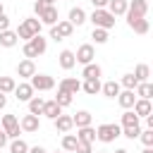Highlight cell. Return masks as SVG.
Listing matches in <instances>:
<instances>
[{
    "mask_svg": "<svg viewBox=\"0 0 153 153\" xmlns=\"http://www.w3.org/2000/svg\"><path fill=\"white\" fill-rule=\"evenodd\" d=\"M117 136H122V127L115 124V122H105V124L96 127V139L103 141V143H112Z\"/></svg>",
    "mask_w": 153,
    "mask_h": 153,
    "instance_id": "1",
    "label": "cell"
},
{
    "mask_svg": "<svg viewBox=\"0 0 153 153\" xmlns=\"http://www.w3.org/2000/svg\"><path fill=\"white\" fill-rule=\"evenodd\" d=\"M86 19H91L93 26H98V29H108V31H110V29L115 26V17H112L105 7H103V10H93L91 17H86Z\"/></svg>",
    "mask_w": 153,
    "mask_h": 153,
    "instance_id": "2",
    "label": "cell"
},
{
    "mask_svg": "<svg viewBox=\"0 0 153 153\" xmlns=\"http://www.w3.org/2000/svg\"><path fill=\"white\" fill-rule=\"evenodd\" d=\"M146 12H148V2L146 0H131L129 5H127V24L129 22H134V19H139V17H146Z\"/></svg>",
    "mask_w": 153,
    "mask_h": 153,
    "instance_id": "3",
    "label": "cell"
},
{
    "mask_svg": "<svg viewBox=\"0 0 153 153\" xmlns=\"http://www.w3.org/2000/svg\"><path fill=\"white\" fill-rule=\"evenodd\" d=\"M72 33H74V26H72L67 19H62V22H57V24H53V26H50V38H55V41L69 38Z\"/></svg>",
    "mask_w": 153,
    "mask_h": 153,
    "instance_id": "4",
    "label": "cell"
},
{
    "mask_svg": "<svg viewBox=\"0 0 153 153\" xmlns=\"http://www.w3.org/2000/svg\"><path fill=\"white\" fill-rule=\"evenodd\" d=\"M29 84L33 86V91H50V88H55V79L50 74H38V72L29 79Z\"/></svg>",
    "mask_w": 153,
    "mask_h": 153,
    "instance_id": "5",
    "label": "cell"
},
{
    "mask_svg": "<svg viewBox=\"0 0 153 153\" xmlns=\"http://www.w3.org/2000/svg\"><path fill=\"white\" fill-rule=\"evenodd\" d=\"M93 57H96V50H93V45H91V43L79 45V48H76V53H74V60H76L79 65H88V62H93Z\"/></svg>",
    "mask_w": 153,
    "mask_h": 153,
    "instance_id": "6",
    "label": "cell"
},
{
    "mask_svg": "<svg viewBox=\"0 0 153 153\" xmlns=\"http://www.w3.org/2000/svg\"><path fill=\"white\" fill-rule=\"evenodd\" d=\"M19 127H22V131H26V134H33V131H38V127H41V120H38V115H24L22 120H19Z\"/></svg>",
    "mask_w": 153,
    "mask_h": 153,
    "instance_id": "7",
    "label": "cell"
},
{
    "mask_svg": "<svg viewBox=\"0 0 153 153\" xmlns=\"http://www.w3.org/2000/svg\"><path fill=\"white\" fill-rule=\"evenodd\" d=\"M33 74H36V62L29 60V57H24V60L17 65V76H22V79H31Z\"/></svg>",
    "mask_w": 153,
    "mask_h": 153,
    "instance_id": "8",
    "label": "cell"
},
{
    "mask_svg": "<svg viewBox=\"0 0 153 153\" xmlns=\"http://www.w3.org/2000/svg\"><path fill=\"white\" fill-rule=\"evenodd\" d=\"M12 93L17 96V100H22V103H26V100H29V98H31V96H33L36 91H33V86H31L29 81H19V84L14 86V91H12Z\"/></svg>",
    "mask_w": 153,
    "mask_h": 153,
    "instance_id": "9",
    "label": "cell"
},
{
    "mask_svg": "<svg viewBox=\"0 0 153 153\" xmlns=\"http://www.w3.org/2000/svg\"><path fill=\"white\" fill-rule=\"evenodd\" d=\"M38 19H41V24H45V26L57 24V7H55V5H45V10L38 14Z\"/></svg>",
    "mask_w": 153,
    "mask_h": 153,
    "instance_id": "10",
    "label": "cell"
},
{
    "mask_svg": "<svg viewBox=\"0 0 153 153\" xmlns=\"http://www.w3.org/2000/svg\"><path fill=\"white\" fill-rule=\"evenodd\" d=\"M57 88H62V91H67V93L76 96V91H81V81H79L76 76H65V79L57 84Z\"/></svg>",
    "mask_w": 153,
    "mask_h": 153,
    "instance_id": "11",
    "label": "cell"
},
{
    "mask_svg": "<svg viewBox=\"0 0 153 153\" xmlns=\"http://www.w3.org/2000/svg\"><path fill=\"white\" fill-rule=\"evenodd\" d=\"M53 124H55V129H57L60 134H67V131H72V127H74L72 115H57V117L53 120Z\"/></svg>",
    "mask_w": 153,
    "mask_h": 153,
    "instance_id": "12",
    "label": "cell"
},
{
    "mask_svg": "<svg viewBox=\"0 0 153 153\" xmlns=\"http://www.w3.org/2000/svg\"><path fill=\"white\" fill-rule=\"evenodd\" d=\"M134 100H136V93L129 91V88H124V91L117 93V103H120V108H124V110H131Z\"/></svg>",
    "mask_w": 153,
    "mask_h": 153,
    "instance_id": "13",
    "label": "cell"
},
{
    "mask_svg": "<svg viewBox=\"0 0 153 153\" xmlns=\"http://www.w3.org/2000/svg\"><path fill=\"white\" fill-rule=\"evenodd\" d=\"M131 110H134L139 117H146V115L153 112V105H151V100H146V98H136L134 105H131Z\"/></svg>",
    "mask_w": 153,
    "mask_h": 153,
    "instance_id": "14",
    "label": "cell"
},
{
    "mask_svg": "<svg viewBox=\"0 0 153 153\" xmlns=\"http://www.w3.org/2000/svg\"><path fill=\"white\" fill-rule=\"evenodd\" d=\"M127 5H129V0H108V12L112 14V17H122L124 12H127Z\"/></svg>",
    "mask_w": 153,
    "mask_h": 153,
    "instance_id": "15",
    "label": "cell"
},
{
    "mask_svg": "<svg viewBox=\"0 0 153 153\" xmlns=\"http://www.w3.org/2000/svg\"><path fill=\"white\" fill-rule=\"evenodd\" d=\"M72 26H81L84 22H86V10L84 7H72L69 10V19H67Z\"/></svg>",
    "mask_w": 153,
    "mask_h": 153,
    "instance_id": "16",
    "label": "cell"
},
{
    "mask_svg": "<svg viewBox=\"0 0 153 153\" xmlns=\"http://www.w3.org/2000/svg\"><path fill=\"white\" fill-rule=\"evenodd\" d=\"M57 62H60L62 69H72V67H76V60H74V53H72V50H60Z\"/></svg>",
    "mask_w": 153,
    "mask_h": 153,
    "instance_id": "17",
    "label": "cell"
},
{
    "mask_svg": "<svg viewBox=\"0 0 153 153\" xmlns=\"http://www.w3.org/2000/svg\"><path fill=\"white\" fill-rule=\"evenodd\" d=\"M122 91V86H120V81H105V84H100V93L103 96H108V98H117V93Z\"/></svg>",
    "mask_w": 153,
    "mask_h": 153,
    "instance_id": "18",
    "label": "cell"
},
{
    "mask_svg": "<svg viewBox=\"0 0 153 153\" xmlns=\"http://www.w3.org/2000/svg\"><path fill=\"white\" fill-rule=\"evenodd\" d=\"M134 93H136V98L151 100V98H153V84H151V81H139L136 88H134Z\"/></svg>",
    "mask_w": 153,
    "mask_h": 153,
    "instance_id": "19",
    "label": "cell"
},
{
    "mask_svg": "<svg viewBox=\"0 0 153 153\" xmlns=\"http://www.w3.org/2000/svg\"><path fill=\"white\" fill-rule=\"evenodd\" d=\"M41 115H45L48 120H55L57 115H62V108H60L55 100H45V103H43V110H41Z\"/></svg>",
    "mask_w": 153,
    "mask_h": 153,
    "instance_id": "20",
    "label": "cell"
},
{
    "mask_svg": "<svg viewBox=\"0 0 153 153\" xmlns=\"http://www.w3.org/2000/svg\"><path fill=\"white\" fill-rule=\"evenodd\" d=\"M72 122H74L76 129H79V127H88V124L93 122V115H91L88 110H79L76 115H72Z\"/></svg>",
    "mask_w": 153,
    "mask_h": 153,
    "instance_id": "21",
    "label": "cell"
},
{
    "mask_svg": "<svg viewBox=\"0 0 153 153\" xmlns=\"http://www.w3.org/2000/svg\"><path fill=\"white\" fill-rule=\"evenodd\" d=\"M17 43H19V38H17V33H14L12 29L0 31V45H2V48H14Z\"/></svg>",
    "mask_w": 153,
    "mask_h": 153,
    "instance_id": "22",
    "label": "cell"
},
{
    "mask_svg": "<svg viewBox=\"0 0 153 153\" xmlns=\"http://www.w3.org/2000/svg\"><path fill=\"white\" fill-rule=\"evenodd\" d=\"M29 45L33 48V53L36 55H43L45 50H48V41L41 36V33H36V36H31V41H29Z\"/></svg>",
    "mask_w": 153,
    "mask_h": 153,
    "instance_id": "23",
    "label": "cell"
},
{
    "mask_svg": "<svg viewBox=\"0 0 153 153\" xmlns=\"http://www.w3.org/2000/svg\"><path fill=\"white\" fill-rule=\"evenodd\" d=\"M100 74H103V69H100V65H96V62H88V65H84V69H81V76H84V79H100Z\"/></svg>",
    "mask_w": 153,
    "mask_h": 153,
    "instance_id": "24",
    "label": "cell"
},
{
    "mask_svg": "<svg viewBox=\"0 0 153 153\" xmlns=\"http://www.w3.org/2000/svg\"><path fill=\"white\" fill-rule=\"evenodd\" d=\"M76 139L79 141H84V143H93L96 141V129L88 124V127H79L76 129Z\"/></svg>",
    "mask_w": 153,
    "mask_h": 153,
    "instance_id": "25",
    "label": "cell"
},
{
    "mask_svg": "<svg viewBox=\"0 0 153 153\" xmlns=\"http://www.w3.org/2000/svg\"><path fill=\"white\" fill-rule=\"evenodd\" d=\"M139 120H141V117H139L134 110H124V112H122V117H120V122H122L120 127H136V124H141Z\"/></svg>",
    "mask_w": 153,
    "mask_h": 153,
    "instance_id": "26",
    "label": "cell"
},
{
    "mask_svg": "<svg viewBox=\"0 0 153 153\" xmlns=\"http://www.w3.org/2000/svg\"><path fill=\"white\" fill-rule=\"evenodd\" d=\"M129 29H131L134 33H148L151 24H148L146 17H139V19H134V22H129Z\"/></svg>",
    "mask_w": 153,
    "mask_h": 153,
    "instance_id": "27",
    "label": "cell"
},
{
    "mask_svg": "<svg viewBox=\"0 0 153 153\" xmlns=\"http://www.w3.org/2000/svg\"><path fill=\"white\" fill-rule=\"evenodd\" d=\"M60 143H62V151H65V153H74V148H76L79 139H76V134H69V131H67V134L62 136V141H60Z\"/></svg>",
    "mask_w": 153,
    "mask_h": 153,
    "instance_id": "28",
    "label": "cell"
},
{
    "mask_svg": "<svg viewBox=\"0 0 153 153\" xmlns=\"http://www.w3.org/2000/svg\"><path fill=\"white\" fill-rule=\"evenodd\" d=\"M81 88H84L88 96H96V93H100V79H84Z\"/></svg>",
    "mask_w": 153,
    "mask_h": 153,
    "instance_id": "29",
    "label": "cell"
},
{
    "mask_svg": "<svg viewBox=\"0 0 153 153\" xmlns=\"http://www.w3.org/2000/svg\"><path fill=\"white\" fill-rule=\"evenodd\" d=\"M131 74L136 76V81H148V76H151V67L141 62V65H136V67H134V72H131Z\"/></svg>",
    "mask_w": 153,
    "mask_h": 153,
    "instance_id": "30",
    "label": "cell"
},
{
    "mask_svg": "<svg viewBox=\"0 0 153 153\" xmlns=\"http://www.w3.org/2000/svg\"><path fill=\"white\" fill-rule=\"evenodd\" d=\"M26 103H29V112H31V115H41V110H43V103H45V100H43L41 96H31Z\"/></svg>",
    "mask_w": 153,
    "mask_h": 153,
    "instance_id": "31",
    "label": "cell"
},
{
    "mask_svg": "<svg viewBox=\"0 0 153 153\" xmlns=\"http://www.w3.org/2000/svg\"><path fill=\"white\" fill-rule=\"evenodd\" d=\"M60 108H69L72 105V93H67V91H62V88H57V96L53 98Z\"/></svg>",
    "mask_w": 153,
    "mask_h": 153,
    "instance_id": "32",
    "label": "cell"
},
{
    "mask_svg": "<svg viewBox=\"0 0 153 153\" xmlns=\"http://www.w3.org/2000/svg\"><path fill=\"white\" fill-rule=\"evenodd\" d=\"M14 86H17V81L12 79V76H0V93H12L14 91Z\"/></svg>",
    "mask_w": 153,
    "mask_h": 153,
    "instance_id": "33",
    "label": "cell"
},
{
    "mask_svg": "<svg viewBox=\"0 0 153 153\" xmlns=\"http://www.w3.org/2000/svg\"><path fill=\"white\" fill-rule=\"evenodd\" d=\"M29 151V143L24 141V139H12V143H10V153H26Z\"/></svg>",
    "mask_w": 153,
    "mask_h": 153,
    "instance_id": "34",
    "label": "cell"
},
{
    "mask_svg": "<svg viewBox=\"0 0 153 153\" xmlns=\"http://www.w3.org/2000/svg\"><path fill=\"white\" fill-rule=\"evenodd\" d=\"M91 38H93L98 45L108 43V29H98V26H93V33H91Z\"/></svg>",
    "mask_w": 153,
    "mask_h": 153,
    "instance_id": "35",
    "label": "cell"
},
{
    "mask_svg": "<svg viewBox=\"0 0 153 153\" xmlns=\"http://www.w3.org/2000/svg\"><path fill=\"white\" fill-rule=\"evenodd\" d=\"M136 84H139V81H136V76H134L131 72H129V74H122V79H120V86H124V88H129V91H134Z\"/></svg>",
    "mask_w": 153,
    "mask_h": 153,
    "instance_id": "36",
    "label": "cell"
},
{
    "mask_svg": "<svg viewBox=\"0 0 153 153\" xmlns=\"http://www.w3.org/2000/svg\"><path fill=\"white\" fill-rule=\"evenodd\" d=\"M24 24L29 26V31L36 36V33H41V29H43V24H41V19H33V17H26L24 19Z\"/></svg>",
    "mask_w": 153,
    "mask_h": 153,
    "instance_id": "37",
    "label": "cell"
},
{
    "mask_svg": "<svg viewBox=\"0 0 153 153\" xmlns=\"http://www.w3.org/2000/svg\"><path fill=\"white\" fill-rule=\"evenodd\" d=\"M14 33H17V38H19V41H31V36H33V33L29 31V26H26L24 22H22V24L17 26V31H14Z\"/></svg>",
    "mask_w": 153,
    "mask_h": 153,
    "instance_id": "38",
    "label": "cell"
},
{
    "mask_svg": "<svg viewBox=\"0 0 153 153\" xmlns=\"http://www.w3.org/2000/svg\"><path fill=\"white\" fill-rule=\"evenodd\" d=\"M139 134H141V124H136V127H122V136H127V139H139Z\"/></svg>",
    "mask_w": 153,
    "mask_h": 153,
    "instance_id": "39",
    "label": "cell"
},
{
    "mask_svg": "<svg viewBox=\"0 0 153 153\" xmlns=\"http://www.w3.org/2000/svg\"><path fill=\"white\" fill-rule=\"evenodd\" d=\"M0 124H2V131H7V129H12L14 124H19V120H17L14 115H2V120H0Z\"/></svg>",
    "mask_w": 153,
    "mask_h": 153,
    "instance_id": "40",
    "label": "cell"
},
{
    "mask_svg": "<svg viewBox=\"0 0 153 153\" xmlns=\"http://www.w3.org/2000/svg\"><path fill=\"white\" fill-rule=\"evenodd\" d=\"M139 139H141L143 146H153V129H141Z\"/></svg>",
    "mask_w": 153,
    "mask_h": 153,
    "instance_id": "41",
    "label": "cell"
},
{
    "mask_svg": "<svg viewBox=\"0 0 153 153\" xmlns=\"http://www.w3.org/2000/svg\"><path fill=\"white\" fill-rule=\"evenodd\" d=\"M5 134H7V139H10V141H12V139H19V134H22V127H19V124H14V127H12V129H7Z\"/></svg>",
    "mask_w": 153,
    "mask_h": 153,
    "instance_id": "42",
    "label": "cell"
},
{
    "mask_svg": "<svg viewBox=\"0 0 153 153\" xmlns=\"http://www.w3.org/2000/svg\"><path fill=\"white\" fill-rule=\"evenodd\" d=\"M74 153H93V148H91V143L79 141V143H76V148H74Z\"/></svg>",
    "mask_w": 153,
    "mask_h": 153,
    "instance_id": "43",
    "label": "cell"
},
{
    "mask_svg": "<svg viewBox=\"0 0 153 153\" xmlns=\"http://www.w3.org/2000/svg\"><path fill=\"white\" fill-rule=\"evenodd\" d=\"M22 50H24V57H29V60H33V57H38V55L33 53V48L29 45V41H24V48H22Z\"/></svg>",
    "mask_w": 153,
    "mask_h": 153,
    "instance_id": "44",
    "label": "cell"
},
{
    "mask_svg": "<svg viewBox=\"0 0 153 153\" xmlns=\"http://www.w3.org/2000/svg\"><path fill=\"white\" fill-rule=\"evenodd\" d=\"M43 10H45V2H43V0H36V2H33V14L38 17Z\"/></svg>",
    "mask_w": 153,
    "mask_h": 153,
    "instance_id": "45",
    "label": "cell"
},
{
    "mask_svg": "<svg viewBox=\"0 0 153 153\" xmlns=\"http://www.w3.org/2000/svg\"><path fill=\"white\" fill-rule=\"evenodd\" d=\"M5 29H10V17L2 12V14H0V31H5Z\"/></svg>",
    "mask_w": 153,
    "mask_h": 153,
    "instance_id": "46",
    "label": "cell"
},
{
    "mask_svg": "<svg viewBox=\"0 0 153 153\" xmlns=\"http://www.w3.org/2000/svg\"><path fill=\"white\" fill-rule=\"evenodd\" d=\"M91 5H93V10H103V7H108V0H91Z\"/></svg>",
    "mask_w": 153,
    "mask_h": 153,
    "instance_id": "47",
    "label": "cell"
},
{
    "mask_svg": "<svg viewBox=\"0 0 153 153\" xmlns=\"http://www.w3.org/2000/svg\"><path fill=\"white\" fill-rule=\"evenodd\" d=\"M7 143H10V139H7V134H5L2 129H0V148H5Z\"/></svg>",
    "mask_w": 153,
    "mask_h": 153,
    "instance_id": "48",
    "label": "cell"
},
{
    "mask_svg": "<svg viewBox=\"0 0 153 153\" xmlns=\"http://www.w3.org/2000/svg\"><path fill=\"white\" fill-rule=\"evenodd\" d=\"M26 153H48V151H45L43 146H29V151H26Z\"/></svg>",
    "mask_w": 153,
    "mask_h": 153,
    "instance_id": "49",
    "label": "cell"
},
{
    "mask_svg": "<svg viewBox=\"0 0 153 153\" xmlns=\"http://www.w3.org/2000/svg\"><path fill=\"white\" fill-rule=\"evenodd\" d=\"M5 108H7V96L0 93V110H5Z\"/></svg>",
    "mask_w": 153,
    "mask_h": 153,
    "instance_id": "50",
    "label": "cell"
},
{
    "mask_svg": "<svg viewBox=\"0 0 153 153\" xmlns=\"http://www.w3.org/2000/svg\"><path fill=\"white\" fill-rule=\"evenodd\" d=\"M141 153H153V148H151V146H146V148H143Z\"/></svg>",
    "mask_w": 153,
    "mask_h": 153,
    "instance_id": "51",
    "label": "cell"
},
{
    "mask_svg": "<svg viewBox=\"0 0 153 153\" xmlns=\"http://www.w3.org/2000/svg\"><path fill=\"white\" fill-rule=\"evenodd\" d=\"M115 153H129V151H127V148H117Z\"/></svg>",
    "mask_w": 153,
    "mask_h": 153,
    "instance_id": "52",
    "label": "cell"
},
{
    "mask_svg": "<svg viewBox=\"0 0 153 153\" xmlns=\"http://www.w3.org/2000/svg\"><path fill=\"white\" fill-rule=\"evenodd\" d=\"M43 2H45V5H55L57 0H43Z\"/></svg>",
    "mask_w": 153,
    "mask_h": 153,
    "instance_id": "53",
    "label": "cell"
},
{
    "mask_svg": "<svg viewBox=\"0 0 153 153\" xmlns=\"http://www.w3.org/2000/svg\"><path fill=\"white\" fill-rule=\"evenodd\" d=\"M2 12H5V7H2V2H0V14H2Z\"/></svg>",
    "mask_w": 153,
    "mask_h": 153,
    "instance_id": "54",
    "label": "cell"
},
{
    "mask_svg": "<svg viewBox=\"0 0 153 153\" xmlns=\"http://www.w3.org/2000/svg\"><path fill=\"white\" fill-rule=\"evenodd\" d=\"M98 153H108V151H98Z\"/></svg>",
    "mask_w": 153,
    "mask_h": 153,
    "instance_id": "55",
    "label": "cell"
},
{
    "mask_svg": "<svg viewBox=\"0 0 153 153\" xmlns=\"http://www.w3.org/2000/svg\"><path fill=\"white\" fill-rule=\"evenodd\" d=\"M55 153H57V151H55Z\"/></svg>",
    "mask_w": 153,
    "mask_h": 153,
    "instance_id": "56",
    "label": "cell"
}]
</instances>
